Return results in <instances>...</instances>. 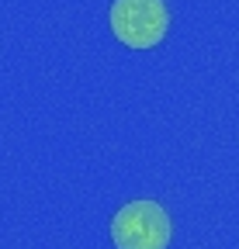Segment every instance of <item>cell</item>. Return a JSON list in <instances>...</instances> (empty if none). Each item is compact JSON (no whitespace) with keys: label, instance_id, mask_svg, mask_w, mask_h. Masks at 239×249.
Wrapping results in <instances>:
<instances>
[{"label":"cell","instance_id":"1","mask_svg":"<svg viewBox=\"0 0 239 249\" xmlns=\"http://www.w3.org/2000/svg\"><path fill=\"white\" fill-rule=\"evenodd\" d=\"M111 242L118 249H166L170 218L156 201H132L111 218Z\"/></svg>","mask_w":239,"mask_h":249},{"label":"cell","instance_id":"2","mask_svg":"<svg viewBox=\"0 0 239 249\" xmlns=\"http://www.w3.org/2000/svg\"><path fill=\"white\" fill-rule=\"evenodd\" d=\"M166 28H170V14L163 0H114L111 4V31L129 49L160 45Z\"/></svg>","mask_w":239,"mask_h":249}]
</instances>
